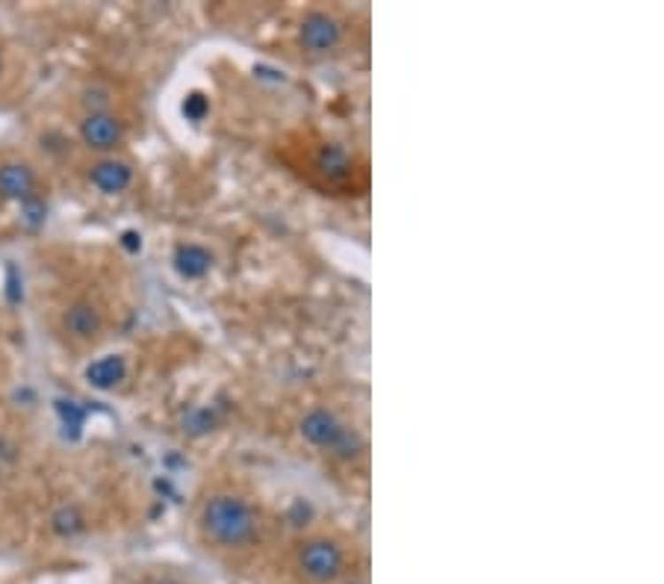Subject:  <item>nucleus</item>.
I'll return each mask as SVG.
<instances>
[{"mask_svg": "<svg viewBox=\"0 0 664 584\" xmlns=\"http://www.w3.org/2000/svg\"><path fill=\"white\" fill-rule=\"evenodd\" d=\"M257 513L245 499L230 493H219L207 499L201 511V528L207 531L210 540H216L219 546L236 549L251 543L257 537Z\"/></svg>", "mask_w": 664, "mask_h": 584, "instance_id": "obj_1", "label": "nucleus"}, {"mask_svg": "<svg viewBox=\"0 0 664 584\" xmlns=\"http://www.w3.org/2000/svg\"><path fill=\"white\" fill-rule=\"evenodd\" d=\"M301 437H305L310 446L316 449H328L334 451L336 457H358L363 451V440L358 431H351L349 425H343L336 419L334 411L328 407H313L305 419H301Z\"/></svg>", "mask_w": 664, "mask_h": 584, "instance_id": "obj_2", "label": "nucleus"}, {"mask_svg": "<svg viewBox=\"0 0 664 584\" xmlns=\"http://www.w3.org/2000/svg\"><path fill=\"white\" fill-rule=\"evenodd\" d=\"M298 564L307 579L331 581L343 570V549L331 543V540H310V543L301 549Z\"/></svg>", "mask_w": 664, "mask_h": 584, "instance_id": "obj_3", "label": "nucleus"}, {"mask_svg": "<svg viewBox=\"0 0 664 584\" xmlns=\"http://www.w3.org/2000/svg\"><path fill=\"white\" fill-rule=\"evenodd\" d=\"M343 39V24L328 12H307L298 27L301 48L310 53H328L334 50Z\"/></svg>", "mask_w": 664, "mask_h": 584, "instance_id": "obj_4", "label": "nucleus"}, {"mask_svg": "<svg viewBox=\"0 0 664 584\" xmlns=\"http://www.w3.org/2000/svg\"><path fill=\"white\" fill-rule=\"evenodd\" d=\"M80 136L89 148L95 150H110L124 139V124L110 112H89L83 124H80Z\"/></svg>", "mask_w": 664, "mask_h": 584, "instance_id": "obj_5", "label": "nucleus"}, {"mask_svg": "<svg viewBox=\"0 0 664 584\" xmlns=\"http://www.w3.org/2000/svg\"><path fill=\"white\" fill-rule=\"evenodd\" d=\"M35 195V174L27 163H4L0 165V198L4 201H27Z\"/></svg>", "mask_w": 664, "mask_h": 584, "instance_id": "obj_6", "label": "nucleus"}, {"mask_svg": "<svg viewBox=\"0 0 664 584\" xmlns=\"http://www.w3.org/2000/svg\"><path fill=\"white\" fill-rule=\"evenodd\" d=\"M89 181L106 195H119L133 183V168L130 163H124V159H101V163L92 165Z\"/></svg>", "mask_w": 664, "mask_h": 584, "instance_id": "obj_7", "label": "nucleus"}, {"mask_svg": "<svg viewBox=\"0 0 664 584\" xmlns=\"http://www.w3.org/2000/svg\"><path fill=\"white\" fill-rule=\"evenodd\" d=\"M174 269L186 280H201L204 274H210L212 269V254L204 245L183 242V245H177V251H174Z\"/></svg>", "mask_w": 664, "mask_h": 584, "instance_id": "obj_8", "label": "nucleus"}, {"mask_svg": "<svg viewBox=\"0 0 664 584\" xmlns=\"http://www.w3.org/2000/svg\"><path fill=\"white\" fill-rule=\"evenodd\" d=\"M101 310L95 304H89V301H77V304H71L66 310V316H62V325H66V331L71 336H77V340H92V336L101 331Z\"/></svg>", "mask_w": 664, "mask_h": 584, "instance_id": "obj_9", "label": "nucleus"}, {"mask_svg": "<svg viewBox=\"0 0 664 584\" xmlns=\"http://www.w3.org/2000/svg\"><path fill=\"white\" fill-rule=\"evenodd\" d=\"M124 375H127V363L121 354H106V357L86 366V380L97 389H112L119 380H124Z\"/></svg>", "mask_w": 664, "mask_h": 584, "instance_id": "obj_10", "label": "nucleus"}, {"mask_svg": "<svg viewBox=\"0 0 664 584\" xmlns=\"http://www.w3.org/2000/svg\"><path fill=\"white\" fill-rule=\"evenodd\" d=\"M316 163H319V172L328 174L331 181H343V177H349V172H351V159L340 145H325L322 150H319Z\"/></svg>", "mask_w": 664, "mask_h": 584, "instance_id": "obj_11", "label": "nucleus"}, {"mask_svg": "<svg viewBox=\"0 0 664 584\" xmlns=\"http://www.w3.org/2000/svg\"><path fill=\"white\" fill-rule=\"evenodd\" d=\"M83 526H86V519L74 504H62V508L50 517V528L57 531L59 537H74L77 531H83Z\"/></svg>", "mask_w": 664, "mask_h": 584, "instance_id": "obj_12", "label": "nucleus"}, {"mask_svg": "<svg viewBox=\"0 0 664 584\" xmlns=\"http://www.w3.org/2000/svg\"><path fill=\"white\" fill-rule=\"evenodd\" d=\"M44 219H48V204L39 192L30 195L27 201H21V225L27 230H39L44 225Z\"/></svg>", "mask_w": 664, "mask_h": 584, "instance_id": "obj_13", "label": "nucleus"}, {"mask_svg": "<svg viewBox=\"0 0 664 584\" xmlns=\"http://www.w3.org/2000/svg\"><path fill=\"white\" fill-rule=\"evenodd\" d=\"M57 413L62 416V425H66V431H71V437H77L80 428H83L86 422V411L80 407L77 402H57Z\"/></svg>", "mask_w": 664, "mask_h": 584, "instance_id": "obj_14", "label": "nucleus"}, {"mask_svg": "<svg viewBox=\"0 0 664 584\" xmlns=\"http://www.w3.org/2000/svg\"><path fill=\"white\" fill-rule=\"evenodd\" d=\"M212 425H216V416H212L207 407H198V411H192L189 416L183 419V431H189V434H204V431H210Z\"/></svg>", "mask_w": 664, "mask_h": 584, "instance_id": "obj_15", "label": "nucleus"}, {"mask_svg": "<svg viewBox=\"0 0 664 584\" xmlns=\"http://www.w3.org/2000/svg\"><path fill=\"white\" fill-rule=\"evenodd\" d=\"M207 110H210V104L201 92H192L183 101V115H186V119H192V121H201L204 115H207Z\"/></svg>", "mask_w": 664, "mask_h": 584, "instance_id": "obj_16", "label": "nucleus"}, {"mask_svg": "<svg viewBox=\"0 0 664 584\" xmlns=\"http://www.w3.org/2000/svg\"><path fill=\"white\" fill-rule=\"evenodd\" d=\"M9 301H12V304L21 301V292H18V274H15L12 265H9Z\"/></svg>", "mask_w": 664, "mask_h": 584, "instance_id": "obj_17", "label": "nucleus"}, {"mask_svg": "<svg viewBox=\"0 0 664 584\" xmlns=\"http://www.w3.org/2000/svg\"><path fill=\"white\" fill-rule=\"evenodd\" d=\"M121 242H124V248H130V251H139L142 248V239H139V234H133V230H127V234L121 236Z\"/></svg>", "mask_w": 664, "mask_h": 584, "instance_id": "obj_18", "label": "nucleus"}, {"mask_svg": "<svg viewBox=\"0 0 664 584\" xmlns=\"http://www.w3.org/2000/svg\"><path fill=\"white\" fill-rule=\"evenodd\" d=\"M157 584H174V581H157Z\"/></svg>", "mask_w": 664, "mask_h": 584, "instance_id": "obj_19", "label": "nucleus"}]
</instances>
